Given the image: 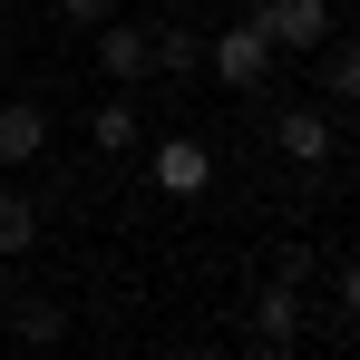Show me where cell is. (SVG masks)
Listing matches in <instances>:
<instances>
[{
    "instance_id": "cell-13",
    "label": "cell",
    "mask_w": 360,
    "mask_h": 360,
    "mask_svg": "<svg viewBox=\"0 0 360 360\" xmlns=\"http://www.w3.org/2000/svg\"><path fill=\"white\" fill-rule=\"evenodd\" d=\"M59 20L68 30H98V20H117V0H59Z\"/></svg>"
},
{
    "instance_id": "cell-6",
    "label": "cell",
    "mask_w": 360,
    "mask_h": 360,
    "mask_svg": "<svg viewBox=\"0 0 360 360\" xmlns=\"http://www.w3.org/2000/svg\"><path fill=\"white\" fill-rule=\"evenodd\" d=\"M98 68L117 88H136L146 78V20H98Z\"/></svg>"
},
{
    "instance_id": "cell-17",
    "label": "cell",
    "mask_w": 360,
    "mask_h": 360,
    "mask_svg": "<svg viewBox=\"0 0 360 360\" xmlns=\"http://www.w3.org/2000/svg\"><path fill=\"white\" fill-rule=\"evenodd\" d=\"M0 10H10V0H0Z\"/></svg>"
},
{
    "instance_id": "cell-9",
    "label": "cell",
    "mask_w": 360,
    "mask_h": 360,
    "mask_svg": "<svg viewBox=\"0 0 360 360\" xmlns=\"http://www.w3.org/2000/svg\"><path fill=\"white\" fill-rule=\"evenodd\" d=\"M88 146H98V156H127V146H136V108H127V98L88 108Z\"/></svg>"
},
{
    "instance_id": "cell-11",
    "label": "cell",
    "mask_w": 360,
    "mask_h": 360,
    "mask_svg": "<svg viewBox=\"0 0 360 360\" xmlns=\"http://www.w3.org/2000/svg\"><path fill=\"white\" fill-rule=\"evenodd\" d=\"M30 243H39V214H30V195H10V185H0V263H10V253H30Z\"/></svg>"
},
{
    "instance_id": "cell-5",
    "label": "cell",
    "mask_w": 360,
    "mask_h": 360,
    "mask_svg": "<svg viewBox=\"0 0 360 360\" xmlns=\"http://www.w3.org/2000/svg\"><path fill=\"white\" fill-rule=\"evenodd\" d=\"M49 146V108L39 98H0V166H30Z\"/></svg>"
},
{
    "instance_id": "cell-2",
    "label": "cell",
    "mask_w": 360,
    "mask_h": 360,
    "mask_svg": "<svg viewBox=\"0 0 360 360\" xmlns=\"http://www.w3.org/2000/svg\"><path fill=\"white\" fill-rule=\"evenodd\" d=\"M205 68L224 78V88H263V68H273V39L243 20V30H214V49H205Z\"/></svg>"
},
{
    "instance_id": "cell-14",
    "label": "cell",
    "mask_w": 360,
    "mask_h": 360,
    "mask_svg": "<svg viewBox=\"0 0 360 360\" xmlns=\"http://www.w3.org/2000/svg\"><path fill=\"white\" fill-rule=\"evenodd\" d=\"M341 311L360 321V263H341Z\"/></svg>"
},
{
    "instance_id": "cell-7",
    "label": "cell",
    "mask_w": 360,
    "mask_h": 360,
    "mask_svg": "<svg viewBox=\"0 0 360 360\" xmlns=\"http://www.w3.org/2000/svg\"><path fill=\"white\" fill-rule=\"evenodd\" d=\"M273 146H283L292 166H331V117H321V108H283V117H273Z\"/></svg>"
},
{
    "instance_id": "cell-8",
    "label": "cell",
    "mask_w": 360,
    "mask_h": 360,
    "mask_svg": "<svg viewBox=\"0 0 360 360\" xmlns=\"http://www.w3.org/2000/svg\"><path fill=\"white\" fill-rule=\"evenodd\" d=\"M146 68L195 78V68H205V39H195V30H176V20H146Z\"/></svg>"
},
{
    "instance_id": "cell-15",
    "label": "cell",
    "mask_w": 360,
    "mask_h": 360,
    "mask_svg": "<svg viewBox=\"0 0 360 360\" xmlns=\"http://www.w3.org/2000/svg\"><path fill=\"white\" fill-rule=\"evenodd\" d=\"M0 311H10V283H0Z\"/></svg>"
},
{
    "instance_id": "cell-4",
    "label": "cell",
    "mask_w": 360,
    "mask_h": 360,
    "mask_svg": "<svg viewBox=\"0 0 360 360\" xmlns=\"http://www.w3.org/2000/svg\"><path fill=\"white\" fill-rule=\"evenodd\" d=\"M253 341H263V351H292V341H302V283L273 273V283L253 292Z\"/></svg>"
},
{
    "instance_id": "cell-16",
    "label": "cell",
    "mask_w": 360,
    "mask_h": 360,
    "mask_svg": "<svg viewBox=\"0 0 360 360\" xmlns=\"http://www.w3.org/2000/svg\"><path fill=\"white\" fill-rule=\"evenodd\" d=\"M146 360H176V351H146Z\"/></svg>"
},
{
    "instance_id": "cell-1",
    "label": "cell",
    "mask_w": 360,
    "mask_h": 360,
    "mask_svg": "<svg viewBox=\"0 0 360 360\" xmlns=\"http://www.w3.org/2000/svg\"><path fill=\"white\" fill-rule=\"evenodd\" d=\"M253 30H263L273 49H321V39H331V0H263Z\"/></svg>"
},
{
    "instance_id": "cell-3",
    "label": "cell",
    "mask_w": 360,
    "mask_h": 360,
    "mask_svg": "<svg viewBox=\"0 0 360 360\" xmlns=\"http://www.w3.org/2000/svg\"><path fill=\"white\" fill-rule=\"evenodd\" d=\"M146 176H156V195H176V205H195V195L214 185V156H205V136H166Z\"/></svg>"
},
{
    "instance_id": "cell-12",
    "label": "cell",
    "mask_w": 360,
    "mask_h": 360,
    "mask_svg": "<svg viewBox=\"0 0 360 360\" xmlns=\"http://www.w3.org/2000/svg\"><path fill=\"white\" fill-rule=\"evenodd\" d=\"M321 78H331L341 98H360V39H351V49H331V59H321Z\"/></svg>"
},
{
    "instance_id": "cell-10",
    "label": "cell",
    "mask_w": 360,
    "mask_h": 360,
    "mask_svg": "<svg viewBox=\"0 0 360 360\" xmlns=\"http://www.w3.org/2000/svg\"><path fill=\"white\" fill-rule=\"evenodd\" d=\"M0 321H10L20 341H68V311H59V302H10Z\"/></svg>"
}]
</instances>
